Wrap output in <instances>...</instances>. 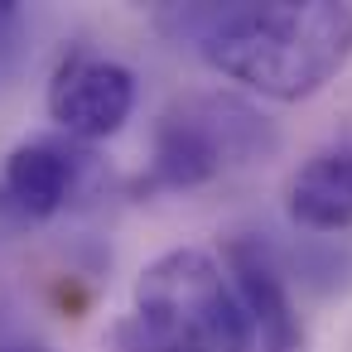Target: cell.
Returning a JSON list of instances; mask_svg holds the SVG:
<instances>
[{"label": "cell", "mask_w": 352, "mask_h": 352, "mask_svg": "<svg viewBox=\"0 0 352 352\" xmlns=\"http://www.w3.org/2000/svg\"><path fill=\"white\" fill-rule=\"evenodd\" d=\"M164 25L208 68L270 102H304L352 63V6L338 0L184 6Z\"/></svg>", "instance_id": "cell-1"}, {"label": "cell", "mask_w": 352, "mask_h": 352, "mask_svg": "<svg viewBox=\"0 0 352 352\" xmlns=\"http://www.w3.org/2000/svg\"><path fill=\"white\" fill-rule=\"evenodd\" d=\"M121 352H261L227 265L212 251L174 246L155 256L116 328Z\"/></svg>", "instance_id": "cell-2"}, {"label": "cell", "mask_w": 352, "mask_h": 352, "mask_svg": "<svg viewBox=\"0 0 352 352\" xmlns=\"http://www.w3.org/2000/svg\"><path fill=\"white\" fill-rule=\"evenodd\" d=\"M270 150H275V131L256 107L222 97V92L184 97L155 126L150 174L140 179V188L145 193H188Z\"/></svg>", "instance_id": "cell-3"}, {"label": "cell", "mask_w": 352, "mask_h": 352, "mask_svg": "<svg viewBox=\"0 0 352 352\" xmlns=\"http://www.w3.org/2000/svg\"><path fill=\"white\" fill-rule=\"evenodd\" d=\"M49 121L78 140H111L135 111V73L102 54H68L49 82Z\"/></svg>", "instance_id": "cell-4"}, {"label": "cell", "mask_w": 352, "mask_h": 352, "mask_svg": "<svg viewBox=\"0 0 352 352\" xmlns=\"http://www.w3.org/2000/svg\"><path fill=\"white\" fill-rule=\"evenodd\" d=\"M82 169H87V155L68 135L63 140L58 135L20 140L10 150L6 169H0V203L10 212H20L25 222H44L78 193Z\"/></svg>", "instance_id": "cell-5"}, {"label": "cell", "mask_w": 352, "mask_h": 352, "mask_svg": "<svg viewBox=\"0 0 352 352\" xmlns=\"http://www.w3.org/2000/svg\"><path fill=\"white\" fill-rule=\"evenodd\" d=\"M222 265L236 285V299L251 318L256 347L261 352H304V328L285 285V270L275 265V256L261 241H232L222 251Z\"/></svg>", "instance_id": "cell-6"}, {"label": "cell", "mask_w": 352, "mask_h": 352, "mask_svg": "<svg viewBox=\"0 0 352 352\" xmlns=\"http://www.w3.org/2000/svg\"><path fill=\"white\" fill-rule=\"evenodd\" d=\"M285 212L304 232H347L352 227V145L318 150L299 164L285 188Z\"/></svg>", "instance_id": "cell-7"}, {"label": "cell", "mask_w": 352, "mask_h": 352, "mask_svg": "<svg viewBox=\"0 0 352 352\" xmlns=\"http://www.w3.org/2000/svg\"><path fill=\"white\" fill-rule=\"evenodd\" d=\"M25 10L15 0H0V78H10L25 58Z\"/></svg>", "instance_id": "cell-8"}, {"label": "cell", "mask_w": 352, "mask_h": 352, "mask_svg": "<svg viewBox=\"0 0 352 352\" xmlns=\"http://www.w3.org/2000/svg\"><path fill=\"white\" fill-rule=\"evenodd\" d=\"M0 352H44V347H0Z\"/></svg>", "instance_id": "cell-9"}]
</instances>
